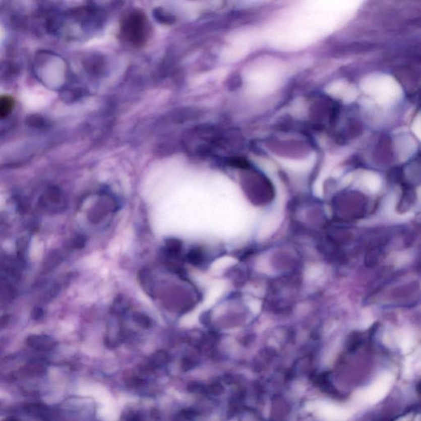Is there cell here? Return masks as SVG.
I'll use <instances>...</instances> for the list:
<instances>
[{"mask_svg":"<svg viewBox=\"0 0 421 421\" xmlns=\"http://www.w3.org/2000/svg\"><path fill=\"white\" fill-rule=\"evenodd\" d=\"M44 312H43L42 309L40 308H35L33 311H32V318L35 320H40L42 319Z\"/></svg>","mask_w":421,"mask_h":421,"instance_id":"9a60e30c","label":"cell"},{"mask_svg":"<svg viewBox=\"0 0 421 421\" xmlns=\"http://www.w3.org/2000/svg\"><path fill=\"white\" fill-rule=\"evenodd\" d=\"M45 367L41 361H31V363L25 366L22 370V373L27 376H38L45 373Z\"/></svg>","mask_w":421,"mask_h":421,"instance_id":"52a82bcc","label":"cell"},{"mask_svg":"<svg viewBox=\"0 0 421 421\" xmlns=\"http://www.w3.org/2000/svg\"><path fill=\"white\" fill-rule=\"evenodd\" d=\"M73 245H74V248H76V249H81V248L84 247V237L82 236V235H78L74 238V241H73Z\"/></svg>","mask_w":421,"mask_h":421,"instance_id":"5bb4252c","label":"cell"},{"mask_svg":"<svg viewBox=\"0 0 421 421\" xmlns=\"http://www.w3.org/2000/svg\"><path fill=\"white\" fill-rule=\"evenodd\" d=\"M26 250H27V241H26V238H21L18 241V258L19 259L20 258L21 259H23V257H24Z\"/></svg>","mask_w":421,"mask_h":421,"instance_id":"4fadbf2b","label":"cell"},{"mask_svg":"<svg viewBox=\"0 0 421 421\" xmlns=\"http://www.w3.org/2000/svg\"><path fill=\"white\" fill-rule=\"evenodd\" d=\"M404 138L405 139H401V142L398 143V152L401 156L408 155L409 156V155H411L415 151L416 144L409 137H405Z\"/></svg>","mask_w":421,"mask_h":421,"instance_id":"9c48e42d","label":"cell"},{"mask_svg":"<svg viewBox=\"0 0 421 421\" xmlns=\"http://www.w3.org/2000/svg\"><path fill=\"white\" fill-rule=\"evenodd\" d=\"M360 87L365 93L373 96L381 105H391L402 95L400 84L385 74H370L364 78Z\"/></svg>","mask_w":421,"mask_h":421,"instance_id":"6da1fadb","label":"cell"},{"mask_svg":"<svg viewBox=\"0 0 421 421\" xmlns=\"http://www.w3.org/2000/svg\"><path fill=\"white\" fill-rule=\"evenodd\" d=\"M14 100L9 96H2L0 97V117L6 118L11 114L14 108Z\"/></svg>","mask_w":421,"mask_h":421,"instance_id":"ba28073f","label":"cell"},{"mask_svg":"<svg viewBox=\"0 0 421 421\" xmlns=\"http://www.w3.org/2000/svg\"><path fill=\"white\" fill-rule=\"evenodd\" d=\"M411 130H412L415 137L421 141V112L417 114L416 117L413 121Z\"/></svg>","mask_w":421,"mask_h":421,"instance_id":"7c38bea8","label":"cell"},{"mask_svg":"<svg viewBox=\"0 0 421 421\" xmlns=\"http://www.w3.org/2000/svg\"><path fill=\"white\" fill-rule=\"evenodd\" d=\"M115 207V203L111 197H109L108 194H104L101 200L99 201L98 203L95 206L92 212L90 213V221L92 222H99L109 212H113Z\"/></svg>","mask_w":421,"mask_h":421,"instance_id":"277c9868","label":"cell"},{"mask_svg":"<svg viewBox=\"0 0 421 421\" xmlns=\"http://www.w3.org/2000/svg\"><path fill=\"white\" fill-rule=\"evenodd\" d=\"M40 209L49 213H58L67 207V201L58 188H48L39 200Z\"/></svg>","mask_w":421,"mask_h":421,"instance_id":"3957f363","label":"cell"},{"mask_svg":"<svg viewBox=\"0 0 421 421\" xmlns=\"http://www.w3.org/2000/svg\"><path fill=\"white\" fill-rule=\"evenodd\" d=\"M133 318H134V321L143 328H149L152 327V320L146 314H142V313H135L133 315Z\"/></svg>","mask_w":421,"mask_h":421,"instance_id":"8fae6325","label":"cell"},{"mask_svg":"<svg viewBox=\"0 0 421 421\" xmlns=\"http://www.w3.org/2000/svg\"><path fill=\"white\" fill-rule=\"evenodd\" d=\"M165 360H166V354L164 351H157V352L154 353L150 358L148 366L152 370V368L155 369L156 366H161Z\"/></svg>","mask_w":421,"mask_h":421,"instance_id":"30bf717a","label":"cell"},{"mask_svg":"<svg viewBox=\"0 0 421 421\" xmlns=\"http://www.w3.org/2000/svg\"><path fill=\"white\" fill-rule=\"evenodd\" d=\"M26 342L31 349L38 351H49L56 346V341L47 335H31Z\"/></svg>","mask_w":421,"mask_h":421,"instance_id":"5b68a950","label":"cell"},{"mask_svg":"<svg viewBox=\"0 0 421 421\" xmlns=\"http://www.w3.org/2000/svg\"><path fill=\"white\" fill-rule=\"evenodd\" d=\"M123 40L132 46L145 45L150 36V25L147 16L139 9H133L124 16L121 23Z\"/></svg>","mask_w":421,"mask_h":421,"instance_id":"7a4b0ae2","label":"cell"},{"mask_svg":"<svg viewBox=\"0 0 421 421\" xmlns=\"http://www.w3.org/2000/svg\"><path fill=\"white\" fill-rule=\"evenodd\" d=\"M391 380L389 377H383L377 382L366 392V397L369 402H375L381 399L390 388Z\"/></svg>","mask_w":421,"mask_h":421,"instance_id":"8992f818","label":"cell"}]
</instances>
